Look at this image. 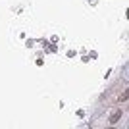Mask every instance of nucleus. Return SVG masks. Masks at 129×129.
Returning <instances> with one entry per match:
<instances>
[{
	"label": "nucleus",
	"instance_id": "1",
	"mask_svg": "<svg viewBox=\"0 0 129 129\" xmlns=\"http://www.w3.org/2000/svg\"><path fill=\"white\" fill-rule=\"evenodd\" d=\"M119 116H121V112H119V110H114L112 116H110V121H112V123H116V121L119 119Z\"/></svg>",
	"mask_w": 129,
	"mask_h": 129
},
{
	"label": "nucleus",
	"instance_id": "2",
	"mask_svg": "<svg viewBox=\"0 0 129 129\" xmlns=\"http://www.w3.org/2000/svg\"><path fill=\"white\" fill-rule=\"evenodd\" d=\"M127 96H129V91H125L123 94H121V96L118 98V100H121V102H123V100H127Z\"/></svg>",
	"mask_w": 129,
	"mask_h": 129
}]
</instances>
